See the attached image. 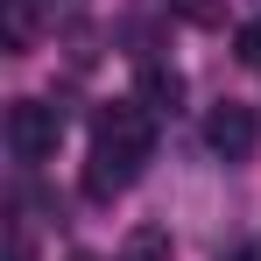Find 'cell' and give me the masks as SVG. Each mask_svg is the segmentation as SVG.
<instances>
[{
  "instance_id": "2",
  "label": "cell",
  "mask_w": 261,
  "mask_h": 261,
  "mask_svg": "<svg viewBox=\"0 0 261 261\" xmlns=\"http://www.w3.org/2000/svg\"><path fill=\"white\" fill-rule=\"evenodd\" d=\"M57 141H64V113L49 99H14L7 106V148H14V163H49Z\"/></svg>"
},
{
  "instance_id": "3",
  "label": "cell",
  "mask_w": 261,
  "mask_h": 261,
  "mask_svg": "<svg viewBox=\"0 0 261 261\" xmlns=\"http://www.w3.org/2000/svg\"><path fill=\"white\" fill-rule=\"evenodd\" d=\"M254 141H261L254 106H240V99H219L212 113H205V148H212L219 163H247V155H254Z\"/></svg>"
},
{
  "instance_id": "6",
  "label": "cell",
  "mask_w": 261,
  "mask_h": 261,
  "mask_svg": "<svg viewBox=\"0 0 261 261\" xmlns=\"http://www.w3.org/2000/svg\"><path fill=\"white\" fill-rule=\"evenodd\" d=\"M36 36V0H7V49H29Z\"/></svg>"
},
{
  "instance_id": "7",
  "label": "cell",
  "mask_w": 261,
  "mask_h": 261,
  "mask_svg": "<svg viewBox=\"0 0 261 261\" xmlns=\"http://www.w3.org/2000/svg\"><path fill=\"white\" fill-rule=\"evenodd\" d=\"M233 49H240V64H254V71H261V14H254V21H240Z\"/></svg>"
},
{
  "instance_id": "1",
  "label": "cell",
  "mask_w": 261,
  "mask_h": 261,
  "mask_svg": "<svg viewBox=\"0 0 261 261\" xmlns=\"http://www.w3.org/2000/svg\"><path fill=\"white\" fill-rule=\"evenodd\" d=\"M155 155V113L141 99H120V106H99L92 120V163H85V191L92 198H120L134 176L148 170Z\"/></svg>"
},
{
  "instance_id": "8",
  "label": "cell",
  "mask_w": 261,
  "mask_h": 261,
  "mask_svg": "<svg viewBox=\"0 0 261 261\" xmlns=\"http://www.w3.org/2000/svg\"><path fill=\"white\" fill-rule=\"evenodd\" d=\"M7 261H36V254H29V233H21V226H14V254H7Z\"/></svg>"
},
{
  "instance_id": "5",
  "label": "cell",
  "mask_w": 261,
  "mask_h": 261,
  "mask_svg": "<svg viewBox=\"0 0 261 261\" xmlns=\"http://www.w3.org/2000/svg\"><path fill=\"white\" fill-rule=\"evenodd\" d=\"M120 261H176V240L163 226H134L127 240H120Z\"/></svg>"
},
{
  "instance_id": "4",
  "label": "cell",
  "mask_w": 261,
  "mask_h": 261,
  "mask_svg": "<svg viewBox=\"0 0 261 261\" xmlns=\"http://www.w3.org/2000/svg\"><path fill=\"white\" fill-rule=\"evenodd\" d=\"M176 99H184V78L170 64H141V106L148 113H176Z\"/></svg>"
}]
</instances>
